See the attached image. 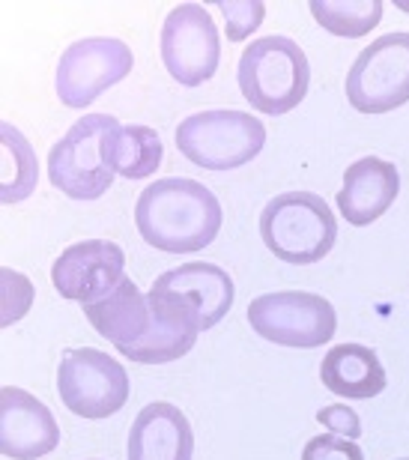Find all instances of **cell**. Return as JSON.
<instances>
[{"mask_svg":"<svg viewBox=\"0 0 409 460\" xmlns=\"http://www.w3.org/2000/svg\"><path fill=\"white\" fill-rule=\"evenodd\" d=\"M314 22L343 40L370 33L383 22V0H311L308 4Z\"/></svg>","mask_w":409,"mask_h":460,"instance_id":"ffe728a7","label":"cell"},{"mask_svg":"<svg viewBox=\"0 0 409 460\" xmlns=\"http://www.w3.org/2000/svg\"><path fill=\"white\" fill-rule=\"evenodd\" d=\"M320 380L332 394L370 401L386 392V367L365 344H334L320 362Z\"/></svg>","mask_w":409,"mask_h":460,"instance_id":"ac0fdd59","label":"cell"},{"mask_svg":"<svg viewBox=\"0 0 409 460\" xmlns=\"http://www.w3.org/2000/svg\"><path fill=\"white\" fill-rule=\"evenodd\" d=\"M162 63L176 84L200 87L218 69L221 42L209 18V9L200 4H176L167 13L159 36Z\"/></svg>","mask_w":409,"mask_h":460,"instance_id":"30bf717a","label":"cell"},{"mask_svg":"<svg viewBox=\"0 0 409 460\" xmlns=\"http://www.w3.org/2000/svg\"><path fill=\"white\" fill-rule=\"evenodd\" d=\"M105 159L108 168L123 180H144L153 177L162 168L164 144L156 128L150 126H123L117 123L105 135Z\"/></svg>","mask_w":409,"mask_h":460,"instance_id":"d6986e66","label":"cell"},{"mask_svg":"<svg viewBox=\"0 0 409 460\" xmlns=\"http://www.w3.org/2000/svg\"><path fill=\"white\" fill-rule=\"evenodd\" d=\"M156 290H164L171 296L182 299L185 305H191L200 317V332H209L212 326H218L227 317V311L234 308L236 288L234 279L216 263H185L173 266V270L162 272L153 281Z\"/></svg>","mask_w":409,"mask_h":460,"instance_id":"5bb4252c","label":"cell"},{"mask_svg":"<svg viewBox=\"0 0 409 460\" xmlns=\"http://www.w3.org/2000/svg\"><path fill=\"white\" fill-rule=\"evenodd\" d=\"M260 239L278 261L311 266L329 257L338 239V222L329 200L314 191H284L260 213Z\"/></svg>","mask_w":409,"mask_h":460,"instance_id":"7a4b0ae2","label":"cell"},{"mask_svg":"<svg viewBox=\"0 0 409 460\" xmlns=\"http://www.w3.org/2000/svg\"><path fill=\"white\" fill-rule=\"evenodd\" d=\"M347 99L359 114H388L409 102V33L377 36L347 72Z\"/></svg>","mask_w":409,"mask_h":460,"instance_id":"ba28073f","label":"cell"},{"mask_svg":"<svg viewBox=\"0 0 409 460\" xmlns=\"http://www.w3.org/2000/svg\"><path fill=\"white\" fill-rule=\"evenodd\" d=\"M397 460H409V457H397Z\"/></svg>","mask_w":409,"mask_h":460,"instance_id":"484cf974","label":"cell"},{"mask_svg":"<svg viewBox=\"0 0 409 460\" xmlns=\"http://www.w3.org/2000/svg\"><path fill=\"white\" fill-rule=\"evenodd\" d=\"M194 430L180 407L153 401L129 430V460H191Z\"/></svg>","mask_w":409,"mask_h":460,"instance_id":"2e32d148","label":"cell"},{"mask_svg":"<svg viewBox=\"0 0 409 460\" xmlns=\"http://www.w3.org/2000/svg\"><path fill=\"white\" fill-rule=\"evenodd\" d=\"M302 460H365V452L356 439H343L334 434L311 437L302 448Z\"/></svg>","mask_w":409,"mask_h":460,"instance_id":"cb8c5ba5","label":"cell"},{"mask_svg":"<svg viewBox=\"0 0 409 460\" xmlns=\"http://www.w3.org/2000/svg\"><path fill=\"white\" fill-rule=\"evenodd\" d=\"M0 279H4V320H0V323L13 326L33 305V284L31 279H24L22 272L9 270V266L0 270Z\"/></svg>","mask_w":409,"mask_h":460,"instance_id":"603a6c76","label":"cell"},{"mask_svg":"<svg viewBox=\"0 0 409 460\" xmlns=\"http://www.w3.org/2000/svg\"><path fill=\"white\" fill-rule=\"evenodd\" d=\"M84 317L105 341L117 347L120 356H126L129 349L141 344V338L150 329V302L132 279H123L111 296L84 305Z\"/></svg>","mask_w":409,"mask_h":460,"instance_id":"e0dca14e","label":"cell"},{"mask_svg":"<svg viewBox=\"0 0 409 460\" xmlns=\"http://www.w3.org/2000/svg\"><path fill=\"white\" fill-rule=\"evenodd\" d=\"M132 66V49L123 40L90 36L72 42L58 63V99L67 108H90L105 90L120 84Z\"/></svg>","mask_w":409,"mask_h":460,"instance_id":"9c48e42d","label":"cell"},{"mask_svg":"<svg viewBox=\"0 0 409 460\" xmlns=\"http://www.w3.org/2000/svg\"><path fill=\"white\" fill-rule=\"evenodd\" d=\"M135 225L147 245L167 254L209 248L221 230V204L212 191L189 177L150 182L135 204Z\"/></svg>","mask_w":409,"mask_h":460,"instance_id":"6da1fadb","label":"cell"},{"mask_svg":"<svg viewBox=\"0 0 409 460\" xmlns=\"http://www.w3.org/2000/svg\"><path fill=\"white\" fill-rule=\"evenodd\" d=\"M176 146L198 168L234 171L266 146V126L248 111H198L176 126Z\"/></svg>","mask_w":409,"mask_h":460,"instance_id":"277c9868","label":"cell"},{"mask_svg":"<svg viewBox=\"0 0 409 460\" xmlns=\"http://www.w3.org/2000/svg\"><path fill=\"white\" fill-rule=\"evenodd\" d=\"M58 394L72 416L108 419L126 407L129 374L105 349H67L58 367Z\"/></svg>","mask_w":409,"mask_h":460,"instance_id":"52a82bcc","label":"cell"},{"mask_svg":"<svg viewBox=\"0 0 409 460\" xmlns=\"http://www.w3.org/2000/svg\"><path fill=\"white\" fill-rule=\"evenodd\" d=\"M236 81L248 105L260 114L281 117L302 105L311 84V66L290 36H263L243 51Z\"/></svg>","mask_w":409,"mask_h":460,"instance_id":"3957f363","label":"cell"},{"mask_svg":"<svg viewBox=\"0 0 409 460\" xmlns=\"http://www.w3.org/2000/svg\"><path fill=\"white\" fill-rule=\"evenodd\" d=\"M317 421L334 437L343 439H359L361 437V419L359 412L347 407V403H329L317 412Z\"/></svg>","mask_w":409,"mask_h":460,"instance_id":"d4e9b609","label":"cell"},{"mask_svg":"<svg viewBox=\"0 0 409 460\" xmlns=\"http://www.w3.org/2000/svg\"><path fill=\"white\" fill-rule=\"evenodd\" d=\"M126 279V254L108 239H84L69 245L51 266V281L60 296L81 305L111 296Z\"/></svg>","mask_w":409,"mask_h":460,"instance_id":"8fae6325","label":"cell"},{"mask_svg":"<svg viewBox=\"0 0 409 460\" xmlns=\"http://www.w3.org/2000/svg\"><path fill=\"white\" fill-rule=\"evenodd\" d=\"M221 15H225V33L230 42H243L263 24L266 4L260 0H221Z\"/></svg>","mask_w":409,"mask_h":460,"instance_id":"7402d4cb","label":"cell"},{"mask_svg":"<svg viewBox=\"0 0 409 460\" xmlns=\"http://www.w3.org/2000/svg\"><path fill=\"white\" fill-rule=\"evenodd\" d=\"M248 326L278 347L314 349L338 332V314L326 296L305 290L263 293L248 305Z\"/></svg>","mask_w":409,"mask_h":460,"instance_id":"8992f818","label":"cell"},{"mask_svg":"<svg viewBox=\"0 0 409 460\" xmlns=\"http://www.w3.org/2000/svg\"><path fill=\"white\" fill-rule=\"evenodd\" d=\"M0 135H4V191L0 198L4 204H22L36 189L40 162H36L31 141L13 123L0 126Z\"/></svg>","mask_w":409,"mask_h":460,"instance_id":"44dd1931","label":"cell"},{"mask_svg":"<svg viewBox=\"0 0 409 460\" xmlns=\"http://www.w3.org/2000/svg\"><path fill=\"white\" fill-rule=\"evenodd\" d=\"M147 302H150V329L141 338V344L126 353L129 362L164 365L191 353V347L200 335L198 311L185 305L182 299L156 288H150V293H147Z\"/></svg>","mask_w":409,"mask_h":460,"instance_id":"4fadbf2b","label":"cell"},{"mask_svg":"<svg viewBox=\"0 0 409 460\" xmlns=\"http://www.w3.org/2000/svg\"><path fill=\"white\" fill-rule=\"evenodd\" d=\"M120 123L111 114H87L51 146L49 180L72 200H99L117 173L108 168L105 135Z\"/></svg>","mask_w":409,"mask_h":460,"instance_id":"5b68a950","label":"cell"},{"mask_svg":"<svg viewBox=\"0 0 409 460\" xmlns=\"http://www.w3.org/2000/svg\"><path fill=\"white\" fill-rule=\"evenodd\" d=\"M60 443L54 412L18 385L0 392V452L9 460H40Z\"/></svg>","mask_w":409,"mask_h":460,"instance_id":"7c38bea8","label":"cell"},{"mask_svg":"<svg viewBox=\"0 0 409 460\" xmlns=\"http://www.w3.org/2000/svg\"><path fill=\"white\" fill-rule=\"evenodd\" d=\"M397 195H401V173L395 164L377 155H365L343 171V186L334 200L352 227H368L388 213Z\"/></svg>","mask_w":409,"mask_h":460,"instance_id":"9a60e30c","label":"cell"}]
</instances>
